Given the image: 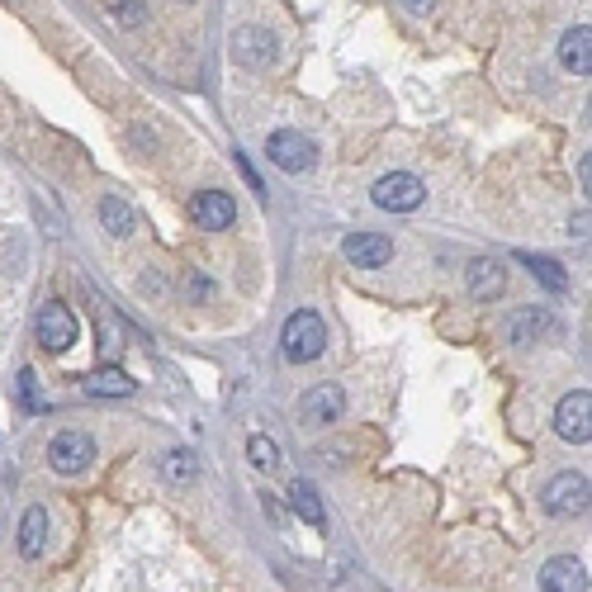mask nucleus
Returning a JSON list of instances; mask_svg holds the SVG:
<instances>
[{
    "label": "nucleus",
    "instance_id": "obj_1",
    "mask_svg": "<svg viewBox=\"0 0 592 592\" xmlns=\"http://www.w3.org/2000/svg\"><path fill=\"white\" fill-rule=\"evenodd\" d=\"M280 351H285V360H294V365L318 360L327 351V323L313 308H299L285 323V332H280Z\"/></svg>",
    "mask_w": 592,
    "mask_h": 592
},
{
    "label": "nucleus",
    "instance_id": "obj_2",
    "mask_svg": "<svg viewBox=\"0 0 592 592\" xmlns=\"http://www.w3.org/2000/svg\"><path fill=\"white\" fill-rule=\"evenodd\" d=\"M545 512L550 517H583L588 512V474L564 469L545 484Z\"/></svg>",
    "mask_w": 592,
    "mask_h": 592
},
{
    "label": "nucleus",
    "instance_id": "obj_3",
    "mask_svg": "<svg viewBox=\"0 0 592 592\" xmlns=\"http://www.w3.org/2000/svg\"><path fill=\"white\" fill-rule=\"evenodd\" d=\"M90 460H95V441H90L86 431H57L53 446H48V465H53V474H62V479L86 474Z\"/></svg>",
    "mask_w": 592,
    "mask_h": 592
},
{
    "label": "nucleus",
    "instance_id": "obj_4",
    "mask_svg": "<svg viewBox=\"0 0 592 592\" xmlns=\"http://www.w3.org/2000/svg\"><path fill=\"white\" fill-rule=\"evenodd\" d=\"M313 157H318V147L308 143L304 133H294V128H280V133H270L266 138V162L280 166V171H289V176L308 171Z\"/></svg>",
    "mask_w": 592,
    "mask_h": 592
},
{
    "label": "nucleus",
    "instance_id": "obj_5",
    "mask_svg": "<svg viewBox=\"0 0 592 592\" xmlns=\"http://www.w3.org/2000/svg\"><path fill=\"white\" fill-rule=\"evenodd\" d=\"M422 199H427V185L417 176H408V171L375 180V204L389 209V214H413V209H422Z\"/></svg>",
    "mask_w": 592,
    "mask_h": 592
},
{
    "label": "nucleus",
    "instance_id": "obj_6",
    "mask_svg": "<svg viewBox=\"0 0 592 592\" xmlns=\"http://www.w3.org/2000/svg\"><path fill=\"white\" fill-rule=\"evenodd\" d=\"M555 431L564 436V441H574V446H588L592 441V394L588 389H574V394L559 398Z\"/></svg>",
    "mask_w": 592,
    "mask_h": 592
},
{
    "label": "nucleus",
    "instance_id": "obj_7",
    "mask_svg": "<svg viewBox=\"0 0 592 592\" xmlns=\"http://www.w3.org/2000/svg\"><path fill=\"white\" fill-rule=\"evenodd\" d=\"M233 57L242 62V67H252V72H266L270 62L280 57V38L270 34V29L247 24V29H237L233 34Z\"/></svg>",
    "mask_w": 592,
    "mask_h": 592
},
{
    "label": "nucleus",
    "instance_id": "obj_8",
    "mask_svg": "<svg viewBox=\"0 0 592 592\" xmlns=\"http://www.w3.org/2000/svg\"><path fill=\"white\" fill-rule=\"evenodd\" d=\"M76 318L67 304H57V299H48V304L38 308V341H43V351H67V346H76Z\"/></svg>",
    "mask_w": 592,
    "mask_h": 592
},
{
    "label": "nucleus",
    "instance_id": "obj_9",
    "mask_svg": "<svg viewBox=\"0 0 592 592\" xmlns=\"http://www.w3.org/2000/svg\"><path fill=\"white\" fill-rule=\"evenodd\" d=\"M545 337H559V318L555 313H545V308H517L512 318H507V341L512 346H536Z\"/></svg>",
    "mask_w": 592,
    "mask_h": 592
},
{
    "label": "nucleus",
    "instance_id": "obj_10",
    "mask_svg": "<svg viewBox=\"0 0 592 592\" xmlns=\"http://www.w3.org/2000/svg\"><path fill=\"white\" fill-rule=\"evenodd\" d=\"M341 256L351 261L356 270H379L394 261V242L379 233H351L346 242H341Z\"/></svg>",
    "mask_w": 592,
    "mask_h": 592
},
{
    "label": "nucleus",
    "instance_id": "obj_11",
    "mask_svg": "<svg viewBox=\"0 0 592 592\" xmlns=\"http://www.w3.org/2000/svg\"><path fill=\"white\" fill-rule=\"evenodd\" d=\"M190 218H195L204 233H223V228H233L237 204L223 195V190H199V195L190 199Z\"/></svg>",
    "mask_w": 592,
    "mask_h": 592
},
{
    "label": "nucleus",
    "instance_id": "obj_12",
    "mask_svg": "<svg viewBox=\"0 0 592 592\" xmlns=\"http://www.w3.org/2000/svg\"><path fill=\"white\" fill-rule=\"evenodd\" d=\"M540 592H588V564L574 555L545 559L540 569Z\"/></svg>",
    "mask_w": 592,
    "mask_h": 592
},
{
    "label": "nucleus",
    "instance_id": "obj_13",
    "mask_svg": "<svg viewBox=\"0 0 592 592\" xmlns=\"http://www.w3.org/2000/svg\"><path fill=\"white\" fill-rule=\"evenodd\" d=\"M341 413H346L341 384H313V389H304V398H299V417H304V422H337Z\"/></svg>",
    "mask_w": 592,
    "mask_h": 592
},
{
    "label": "nucleus",
    "instance_id": "obj_14",
    "mask_svg": "<svg viewBox=\"0 0 592 592\" xmlns=\"http://www.w3.org/2000/svg\"><path fill=\"white\" fill-rule=\"evenodd\" d=\"M469 299H479V304H493V299H503V289H507V270L498 266V261H474L469 266Z\"/></svg>",
    "mask_w": 592,
    "mask_h": 592
},
{
    "label": "nucleus",
    "instance_id": "obj_15",
    "mask_svg": "<svg viewBox=\"0 0 592 592\" xmlns=\"http://www.w3.org/2000/svg\"><path fill=\"white\" fill-rule=\"evenodd\" d=\"M559 62L569 67L574 76H588L592 72V29H569V34L559 38Z\"/></svg>",
    "mask_w": 592,
    "mask_h": 592
},
{
    "label": "nucleus",
    "instance_id": "obj_16",
    "mask_svg": "<svg viewBox=\"0 0 592 592\" xmlns=\"http://www.w3.org/2000/svg\"><path fill=\"white\" fill-rule=\"evenodd\" d=\"M138 389L133 379H128V370H119V365H100V370H90L86 375V394L90 398H128Z\"/></svg>",
    "mask_w": 592,
    "mask_h": 592
},
{
    "label": "nucleus",
    "instance_id": "obj_17",
    "mask_svg": "<svg viewBox=\"0 0 592 592\" xmlns=\"http://www.w3.org/2000/svg\"><path fill=\"white\" fill-rule=\"evenodd\" d=\"M43 545H48V512H43V507H29L24 521H19V555L43 559Z\"/></svg>",
    "mask_w": 592,
    "mask_h": 592
},
{
    "label": "nucleus",
    "instance_id": "obj_18",
    "mask_svg": "<svg viewBox=\"0 0 592 592\" xmlns=\"http://www.w3.org/2000/svg\"><path fill=\"white\" fill-rule=\"evenodd\" d=\"M162 479L176 488H190L199 479V455L195 450H166L162 455Z\"/></svg>",
    "mask_w": 592,
    "mask_h": 592
},
{
    "label": "nucleus",
    "instance_id": "obj_19",
    "mask_svg": "<svg viewBox=\"0 0 592 592\" xmlns=\"http://www.w3.org/2000/svg\"><path fill=\"white\" fill-rule=\"evenodd\" d=\"M289 503H294L299 521H308V526H323V521H327L323 498H318V488L308 484V479H294V484H289Z\"/></svg>",
    "mask_w": 592,
    "mask_h": 592
},
{
    "label": "nucleus",
    "instance_id": "obj_20",
    "mask_svg": "<svg viewBox=\"0 0 592 592\" xmlns=\"http://www.w3.org/2000/svg\"><path fill=\"white\" fill-rule=\"evenodd\" d=\"M100 223H105L109 237H133V228H138V214H133V209H128L119 195H109V199H100Z\"/></svg>",
    "mask_w": 592,
    "mask_h": 592
},
{
    "label": "nucleus",
    "instance_id": "obj_21",
    "mask_svg": "<svg viewBox=\"0 0 592 592\" xmlns=\"http://www.w3.org/2000/svg\"><path fill=\"white\" fill-rule=\"evenodd\" d=\"M521 261L531 266V275H536L540 285H550V294H564V289H569V280H564L559 261H550V256H521Z\"/></svg>",
    "mask_w": 592,
    "mask_h": 592
},
{
    "label": "nucleus",
    "instance_id": "obj_22",
    "mask_svg": "<svg viewBox=\"0 0 592 592\" xmlns=\"http://www.w3.org/2000/svg\"><path fill=\"white\" fill-rule=\"evenodd\" d=\"M247 455H252V465H256V469H270L280 450H275V441H270V436H252V441H247Z\"/></svg>",
    "mask_w": 592,
    "mask_h": 592
},
{
    "label": "nucleus",
    "instance_id": "obj_23",
    "mask_svg": "<svg viewBox=\"0 0 592 592\" xmlns=\"http://www.w3.org/2000/svg\"><path fill=\"white\" fill-rule=\"evenodd\" d=\"M19 394H24V408H29V413H38V408H43V398H38V375H34V370H24V375H19Z\"/></svg>",
    "mask_w": 592,
    "mask_h": 592
},
{
    "label": "nucleus",
    "instance_id": "obj_24",
    "mask_svg": "<svg viewBox=\"0 0 592 592\" xmlns=\"http://www.w3.org/2000/svg\"><path fill=\"white\" fill-rule=\"evenodd\" d=\"M114 15H119V24H143V5L138 0H119Z\"/></svg>",
    "mask_w": 592,
    "mask_h": 592
},
{
    "label": "nucleus",
    "instance_id": "obj_25",
    "mask_svg": "<svg viewBox=\"0 0 592 592\" xmlns=\"http://www.w3.org/2000/svg\"><path fill=\"white\" fill-rule=\"evenodd\" d=\"M431 5H436V0H403V10H408V15H427Z\"/></svg>",
    "mask_w": 592,
    "mask_h": 592
},
{
    "label": "nucleus",
    "instance_id": "obj_26",
    "mask_svg": "<svg viewBox=\"0 0 592 592\" xmlns=\"http://www.w3.org/2000/svg\"><path fill=\"white\" fill-rule=\"evenodd\" d=\"M569 233H574V237L588 233V214H574V218H569Z\"/></svg>",
    "mask_w": 592,
    "mask_h": 592
}]
</instances>
